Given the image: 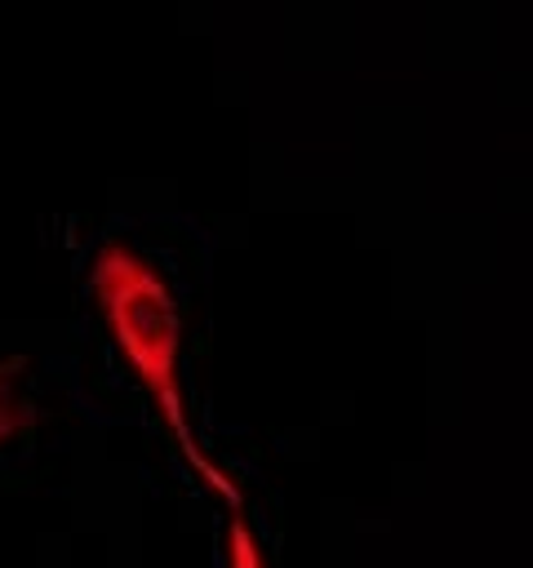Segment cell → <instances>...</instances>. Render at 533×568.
<instances>
[{
    "label": "cell",
    "instance_id": "cell-2",
    "mask_svg": "<svg viewBox=\"0 0 533 568\" xmlns=\"http://www.w3.org/2000/svg\"><path fill=\"white\" fill-rule=\"evenodd\" d=\"M27 355H0V444L31 422V399L22 390Z\"/></svg>",
    "mask_w": 533,
    "mask_h": 568
},
{
    "label": "cell",
    "instance_id": "cell-1",
    "mask_svg": "<svg viewBox=\"0 0 533 568\" xmlns=\"http://www.w3.org/2000/svg\"><path fill=\"white\" fill-rule=\"evenodd\" d=\"M89 284H93V302L111 328V342L120 346V355L129 359V368L138 373L147 395L155 399V408H160L164 426L173 430V439L182 444L187 462L227 497V506H240L235 484L204 457V448L191 435L187 386H182V311H178V297H173L164 271L147 253H138L129 240H107L93 253Z\"/></svg>",
    "mask_w": 533,
    "mask_h": 568
},
{
    "label": "cell",
    "instance_id": "cell-3",
    "mask_svg": "<svg viewBox=\"0 0 533 568\" xmlns=\"http://www.w3.org/2000/svg\"><path fill=\"white\" fill-rule=\"evenodd\" d=\"M227 568H271L266 550L240 506H231V519H227Z\"/></svg>",
    "mask_w": 533,
    "mask_h": 568
}]
</instances>
